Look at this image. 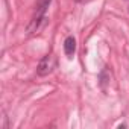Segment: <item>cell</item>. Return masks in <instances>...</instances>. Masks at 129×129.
Returning a JSON list of instances; mask_svg holds the SVG:
<instances>
[{
	"label": "cell",
	"mask_w": 129,
	"mask_h": 129,
	"mask_svg": "<svg viewBox=\"0 0 129 129\" xmlns=\"http://www.w3.org/2000/svg\"><path fill=\"white\" fill-rule=\"evenodd\" d=\"M56 64H58V59H56V56H55L53 53L46 55V56L40 61L38 67H37L38 76H47V75H50V73L56 69Z\"/></svg>",
	"instance_id": "cell-1"
},
{
	"label": "cell",
	"mask_w": 129,
	"mask_h": 129,
	"mask_svg": "<svg viewBox=\"0 0 129 129\" xmlns=\"http://www.w3.org/2000/svg\"><path fill=\"white\" fill-rule=\"evenodd\" d=\"M50 2H52V0H37V5H35V15H34V18L46 17V11H47Z\"/></svg>",
	"instance_id": "cell-2"
},
{
	"label": "cell",
	"mask_w": 129,
	"mask_h": 129,
	"mask_svg": "<svg viewBox=\"0 0 129 129\" xmlns=\"http://www.w3.org/2000/svg\"><path fill=\"white\" fill-rule=\"evenodd\" d=\"M47 23V17H41V18H32L30 24L27 26V34H35L40 29H43Z\"/></svg>",
	"instance_id": "cell-3"
},
{
	"label": "cell",
	"mask_w": 129,
	"mask_h": 129,
	"mask_svg": "<svg viewBox=\"0 0 129 129\" xmlns=\"http://www.w3.org/2000/svg\"><path fill=\"white\" fill-rule=\"evenodd\" d=\"M64 52L69 58H72L76 52V40L75 37H67L66 41H64Z\"/></svg>",
	"instance_id": "cell-4"
},
{
	"label": "cell",
	"mask_w": 129,
	"mask_h": 129,
	"mask_svg": "<svg viewBox=\"0 0 129 129\" xmlns=\"http://www.w3.org/2000/svg\"><path fill=\"white\" fill-rule=\"evenodd\" d=\"M99 79H100V85H102V87H105V85L109 82V79H111V72H109L108 69H103V70L100 72Z\"/></svg>",
	"instance_id": "cell-5"
},
{
	"label": "cell",
	"mask_w": 129,
	"mask_h": 129,
	"mask_svg": "<svg viewBox=\"0 0 129 129\" xmlns=\"http://www.w3.org/2000/svg\"><path fill=\"white\" fill-rule=\"evenodd\" d=\"M76 2H85V0H76Z\"/></svg>",
	"instance_id": "cell-6"
}]
</instances>
